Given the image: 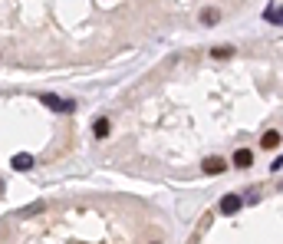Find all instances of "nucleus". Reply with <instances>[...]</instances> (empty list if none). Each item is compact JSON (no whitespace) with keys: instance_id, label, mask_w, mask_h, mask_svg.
<instances>
[{"instance_id":"10","label":"nucleus","mask_w":283,"mask_h":244,"mask_svg":"<svg viewBox=\"0 0 283 244\" xmlns=\"http://www.w3.org/2000/svg\"><path fill=\"white\" fill-rule=\"evenodd\" d=\"M211 56H214V60H230V56H234V46H218Z\"/></svg>"},{"instance_id":"1","label":"nucleus","mask_w":283,"mask_h":244,"mask_svg":"<svg viewBox=\"0 0 283 244\" xmlns=\"http://www.w3.org/2000/svg\"><path fill=\"white\" fill-rule=\"evenodd\" d=\"M40 102H43L46 109H53V112H73V102L59 99V96H53V92H43V96H40Z\"/></svg>"},{"instance_id":"7","label":"nucleus","mask_w":283,"mask_h":244,"mask_svg":"<svg viewBox=\"0 0 283 244\" xmlns=\"http://www.w3.org/2000/svg\"><path fill=\"white\" fill-rule=\"evenodd\" d=\"M260 145H263V149H277V145H280V132H273V129H270V132H263Z\"/></svg>"},{"instance_id":"8","label":"nucleus","mask_w":283,"mask_h":244,"mask_svg":"<svg viewBox=\"0 0 283 244\" xmlns=\"http://www.w3.org/2000/svg\"><path fill=\"white\" fill-rule=\"evenodd\" d=\"M263 17H267V23H283V7H270Z\"/></svg>"},{"instance_id":"11","label":"nucleus","mask_w":283,"mask_h":244,"mask_svg":"<svg viewBox=\"0 0 283 244\" xmlns=\"http://www.w3.org/2000/svg\"><path fill=\"white\" fill-rule=\"evenodd\" d=\"M280 168H283V155H280V158H277V162L270 165V172H280Z\"/></svg>"},{"instance_id":"5","label":"nucleus","mask_w":283,"mask_h":244,"mask_svg":"<svg viewBox=\"0 0 283 244\" xmlns=\"http://www.w3.org/2000/svg\"><path fill=\"white\" fill-rule=\"evenodd\" d=\"M251 162H254V152H251V149H237V152H234V165H237V168H247Z\"/></svg>"},{"instance_id":"6","label":"nucleus","mask_w":283,"mask_h":244,"mask_svg":"<svg viewBox=\"0 0 283 244\" xmlns=\"http://www.w3.org/2000/svg\"><path fill=\"white\" fill-rule=\"evenodd\" d=\"M109 119H96L92 122V135H96V139H106V135H109Z\"/></svg>"},{"instance_id":"9","label":"nucleus","mask_w":283,"mask_h":244,"mask_svg":"<svg viewBox=\"0 0 283 244\" xmlns=\"http://www.w3.org/2000/svg\"><path fill=\"white\" fill-rule=\"evenodd\" d=\"M218 20H221V13H218V10H204V13H201V23H204V27H214Z\"/></svg>"},{"instance_id":"2","label":"nucleus","mask_w":283,"mask_h":244,"mask_svg":"<svg viewBox=\"0 0 283 244\" xmlns=\"http://www.w3.org/2000/svg\"><path fill=\"white\" fill-rule=\"evenodd\" d=\"M240 205H244L240 195H224V198H221V214H237Z\"/></svg>"},{"instance_id":"4","label":"nucleus","mask_w":283,"mask_h":244,"mask_svg":"<svg viewBox=\"0 0 283 244\" xmlns=\"http://www.w3.org/2000/svg\"><path fill=\"white\" fill-rule=\"evenodd\" d=\"M204 172L207 175H221V172H227V165H224V158H204Z\"/></svg>"},{"instance_id":"3","label":"nucleus","mask_w":283,"mask_h":244,"mask_svg":"<svg viewBox=\"0 0 283 244\" xmlns=\"http://www.w3.org/2000/svg\"><path fill=\"white\" fill-rule=\"evenodd\" d=\"M10 168H17V172H30L33 168V155L30 152H17V155L10 158Z\"/></svg>"}]
</instances>
